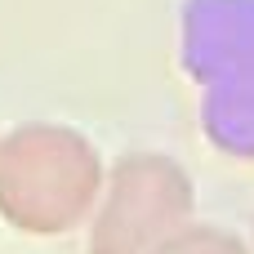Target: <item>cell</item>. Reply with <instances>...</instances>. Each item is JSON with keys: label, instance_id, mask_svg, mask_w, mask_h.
<instances>
[{"label": "cell", "instance_id": "obj_1", "mask_svg": "<svg viewBox=\"0 0 254 254\" xmlns=\"http://www.w3.org/2000/svg\"><path fill=\"white\" fill-rule=\"evenodd\" d=\"M103 174V156L80 129L27 121L0 138V219L22 237H63L89 219Z\"/></svg>", "mask_w": 254, "mask_h": 254}, {"label": "cell", "instance_id": "obj_2", "mask_svg": "<svg viewBox=\"0 0 254 254\" xmlns=\"http://www.w3.org/2000/svg\"><path fill=\"white\" fill-rule=\"evenodd\" d=\"M192 174L161 152H129L103 174L89 210V254H152L192 219Z\"/></svg>", "mask_w": 254, "mask_h": 254}, {"label": "cell", "instance_id": "obj_3", "mask_svg": "<svg viewBox=\"0 0 254 254\" xmlns=\"http://www.w3.org/2000/svg\"><path fill=\"white\" fill-rule=\"evenodd\" d=\"M152 254H254L237 232L210 228V223H183L174 237H165Z\"/></svg>", "mask_w": 254, "mask_h": 254}]
</instances>
